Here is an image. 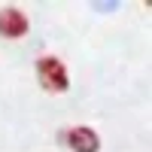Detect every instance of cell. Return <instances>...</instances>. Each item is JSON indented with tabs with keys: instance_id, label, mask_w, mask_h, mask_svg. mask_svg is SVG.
Segmentation results:
<instances>
[{
	"instance_id": "1",
	"label": "cell",
	"mask_w": 152,
	"mask_h": 152,
	"mask_svg": "<svg viewBox=\"0 0 152 152\" xmlns=\"http://www.w3.org/2000/svg\"><path fill=\"white\" fill-rule=\"evenodd\" d=\"M37 79L46 91H67L70 88V76H67V67L61 64L55 55H43L37 61Z\"/></svg>"
},
{
	"instance_id": "2",
	"label": "cell",
	"mask_w": 152,
	"mask_h": 152,
	"mask_svg": "<svg viewBox=\"0 0 152 152\" xmlns=\"http://www.w3.org/2000/svg\"><path fill=\"white\" fill-rule=\"evenodd\" d=\"M0 34L6 37V40H18V37L28 34V15H24L21 9L15 6H6L0 12Z\"/></svg>"
},
{
	"instance_id": "3",
	"label": "cell",
	"mask_w": 152,
	"mask_h": 152,
	"mask_svg": "<svg viewBox=\"0 0 152 152\" xmlns=\"http://www.w3.org/2000/svg\"><path fill=\"white\" fill-rule=\"evenodd\" d=\"M67 143H70L73 152H97L100 149V137L91 128H85V125H76V128L67 131Z\"/></svg>"
}]
</instances>
